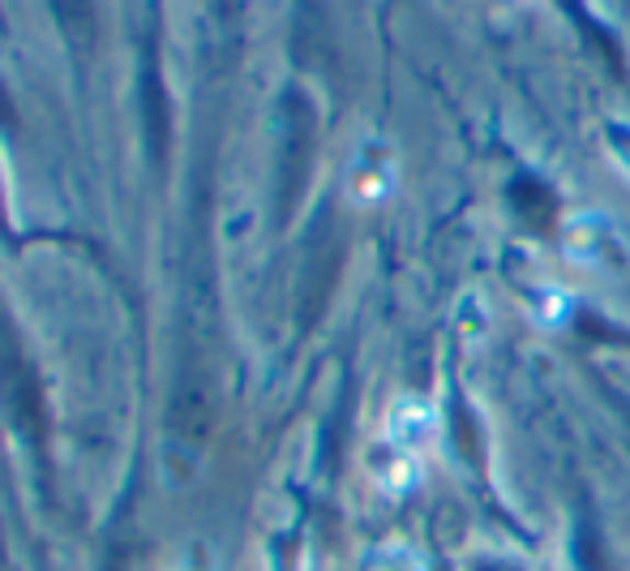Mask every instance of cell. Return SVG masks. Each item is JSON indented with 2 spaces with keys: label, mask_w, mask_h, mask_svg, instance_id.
Masks as SVG:
<instances>
[{
  "label": "cell",
  "mask_w": 630,
  "mask_h": 571,
  "mask_svg": "<svg viewBox=\"0 0 630 571\" xmlns=\"http://www.w3.org/2000/svg\"><path fill=\"white\" fill-rule=\"evenodd\" d=\"M0 409L9 413L13 430L26 434V438H44V400H39V382H35V369L22 353V340H18V327L13 318L4 313L0 301Z\"/></svg>",
  "instance_id": "6da1fadb"
},
{
  "label": "cell",
  "mask_w": 630,
  "mask_h": 571,
  "mask_svg": "<svg viewBox=\"0 0 630 571\" xmlns=\"http://www.w3.org/2000/svg\"><path fill=\"white\" fill-rule=\"evenodd\" d=\"M562 254L587 271H614L627 262V232L605 210H575L562 228Z\"/></svg>",
  "instance_id": "7a4b0ae2"
},
{
  "label": "cell",
  "mask_w": 630,
  "mask_h": 571,
  "mask_svg": "<svg viewBox=\"0 0 630 571\" xmlns=\"http://www.w3.org/2000/svg\"><path fill=\"white\" fill-rule=\"evenodd\" d=\"M437 438V413L429 400L421 396H399L394 409L387 416V443L394 456L403 460H416L429 443Z\"/></svg>",
  "instance_id": "3957f363"
},
{
  "label": "cell",
  "mask_w": 630,
  "mask_h": 571,
  "mask_svg": "<svg viewBox=\"0 0 630 571\" xmlns=\"http://www.w3.org/2000/svg\"><path fill=\"white\" fill-rule=\"evenodd\" d=\"M138 104H142V134H146V151L154 163L168 159V138H172V107H168V91H163V78L154 69V60L146 56L142 78H138Z\"/></svg>",
  "instance_id": "277c9868"
},
{
  "label": "cell",
  "mask_w": 630,
  "mask_h": 571,
  "mask_svg": "<svg viewBox=\"0 0 630 571\" xmlns=\"http://www.w3.org/2000/svg\"><path fill=\"white\" fill-rule=\"evenodd\" d=\"M394 190V159L387 147H365L356 163V198L360 203H378Z\"/></svg>",
  "instance_id": "5b68a950"
},
{
  "label": "cell",
  "mask_w": 630,
  "mask_h": 571,
  "mask_svg": "<svg viewBox=\"0 0 630 571\" xmlns=\"http://www.w3.org/2000/svg\"><path fill=\"white\" fill-rule=\"evenodd\" d=\"M51 9H56V18H60V31L69 35V44L78 48V53H87L91 44H95V0H51Z\"/></svg>",
  "instance_id": "8992f818"
},
{
  "label": "cell",
  "mask_w": 630,
  "mask_h": 571,
  "mask_svg": "<svg viewBox=\"0 0 630 571\" xmlns=\"http://www.w3.org/2000/svg\"><path fill=\"white\" fill-rule=\"evenodd\" d=\"M369 571H425V559H421L412 546L390 541V546H378V550H374Z\"/></svg>",
  "instance_id": "52a82bcc"
},
{
  "label": "cell",
  "mask_w": 630,
  "mask_h": 571,
  "mask_svg": "<svg viewBox=\"0 0 630 571\" xmlns=\"http://www.w3.org/2000/svg\"><path fill=\"white\" fill-rule=\"evenodd\" d=\"M532 318L540 327L566 322V318H571V297H566V293H545V301H536L532 306Z\"/></svg>",
  "instance_id": "ba28073f"
},
{
  "label": "cell",
  "mask_w": 630,
  "mask_h": 571,
  "mask_svg": "<svg viewBox=\"0 0 630 571\" xmlns=\"http://www.w3.org/2000/svg\"><path fill=\"white\" fill-rule=\"evenodd\" d=\"M0 125H4V129H18V107H13V100H9L4 82H0Z\"/></svg>",
  "instance_id": "9c48e42d"
}]
</instances>
